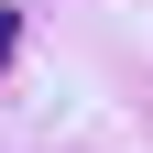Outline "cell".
<instances>
[{
	"label": "cell",
	"instance_id": "obj_1",
	"mask_svg": "<svg viewBox=\"0 0 153 153\" xmlns=\"http://www.w3.org/2000/svg\"><path fill=\"white\" fill-rule=\"evenodd\" d=\"M11 55H22V11H0V76H11Z\"/></svg>",
	"mask_w": 153,
	"mask_h": 153
}]
</instances>
